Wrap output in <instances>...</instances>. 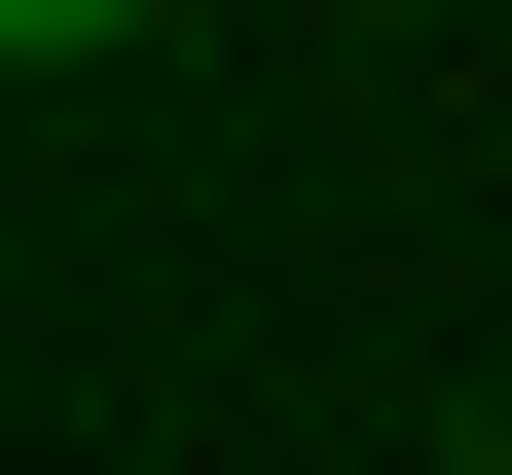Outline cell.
<instances>
[{"label": "cell", "instance_id": "1", "mask_svg": "<svg viewBox=\"0 0 512 475\" xmlns=\"http://www.w3.org/2000/svg\"><path fill=\"white\" fill-rule=\"evenodd\" d=\"M147 37H183V0H0V74H147Z\"/></svg>", "mask_w": 512, "mask_h": 475}, {"label": "cell", "instance_id": "2", "mask_svg": "<svg viewBox=\"0 0 512 475\" xmlns=\"http://www.w3.org/2000/svg\"><path fill=\"white\" fill-rule=\"evenodd\" d=\"M366 37H403V0H366Z\"/></svg>", "mask_w": 512, "mask_h": 475}]
</instances>
